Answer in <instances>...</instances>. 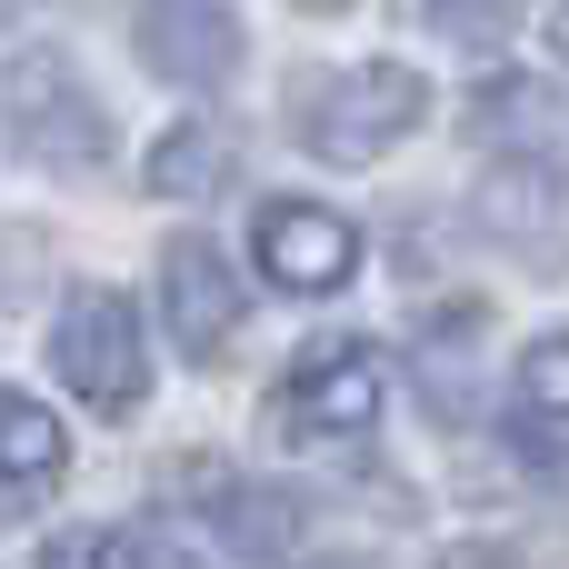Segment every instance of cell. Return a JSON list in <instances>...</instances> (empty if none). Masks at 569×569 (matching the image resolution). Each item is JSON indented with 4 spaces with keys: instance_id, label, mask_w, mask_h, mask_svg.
<instances>
[{
    "instance_id": "cell-1",
    "label": "cell",
    "mask_w": 569,
    "mask_h": 569,
    "mask_svg": "<svg viewBox=\"0 0 569 569\" xmlns=\"http://www.w3.org/2000/svg\"><path fill=\"white\" fill-rule=\"evenodd\" d=\"M0 130L30 170H100L110 160V110L90 100L70 50H50V40L0 50Z\"/></svg>"
},
{
    "instance_id": "cell-2",
    "label": "cell",
    "mask_w": 569,
    "mask_h": 569,
    "mask_svg": "<svg viewBox=\"0 0 569 569\" xmlns=\"http://www.w3.org/2000/svg\"><path fill=\"white\" fill-rule=\"evenodd\" d=\"M420 120H430V80H420L410 60H360V70H340V80H320V90L300 100V140H310V160H330V170H370V160L400 150Z\"/></svg>"
},
{
    "instance_id": "cell-3",
    "label": "cell",
    "mask_w": 569,
    "mask_h": 569,
    "mask_svg": "<svg viewBox=\"0 0 569 569\" xmlns=\"http://www.w3.org/2000/svg\"><path fill=\"white\" fill-rule=\"evenodd\" d=\"M50 360H60V380L100 410V420H130L140 400H150V350H140V310L120 300V290H70V310H60V330H50Z\"/></svg>"
},
{
    "instance_id": "cell-4",
    "label": "cell",
    "mask_w": 569,
    "mask_h": 569,
    "mask_svg": "<svg viewBox=\"0 0 569 569\" xmlns=\"http://www.w3.org/2000/svg\"><path fill=\"white\" fill-rule=\"evenodd\" d=\"M380 400H390V370H380L370 340H310L290 360L280 400H270V430L280 440H310V450L320 440H360L380 420Z\"/></svg>"
},
{
    "instance_id": "cell-5",
    "label": "cell",
    "mask_w": 569,
    "mask_h": 569,
    "mask_svg": "<svg viewBox=\"0 0 569 569\" xmlns=\"http://www.w3.org/2000/svg\"><path fill=\"white\" fill-rule=\"evenodd\" d=\"M250 260H260L270 290L330 300V290L360 270V230H350L340 210H320V200H270V210L250 220Z\"/></svg>"
},
{
    "instance_id": "cell-6",
    "label": "cell",
    "mask_w": 569,
    "mask_h": 569,
    "mask_svg": "<svg viewBox=\"0 0 569 569\" xmlns=\"http://www.w3.org/2000/svg\"><path fill=\"white\" fill-rule=\"evenodd\" d=\"M160 310H170V340H180L190 360H220V350L240 340L250 300H240V270L220 260V240L180 230V240L160 250Z\"/></svg>"
},
{
    "instance_id": "cell-7",
    "label": "cell",
    "mask_w": 569,
    "mask_h": 569,
    "mask_svg": "<svg viewBox=\"0 0 569 569\" xmlns=\"http://www.w3.org/2000/svg\"><path fill=\"white\" fill-rule=\"evenodd\" d=\"M140 60L180 90H220L240 70V10L230 0H150L140 10Z\"/></svg>"
},
{
    "instance_id": "cell-8",
    "label": "cell",
    "mask_w": 569,
    "mask_h": 569,
    "mask_svg": "<svg viewBox=\"0 0 569 569\" xmlns=\"http://www.w3.org/2000/svg\"><path fill=\"white\" fill-rule=\"evenodd\" d=\"M480 140L520 150L530 170H569V100L550 80H490L480 90Z\"/></svg>"
},
{
    "instance_id": "cell-9",
    "label": "cell",
    "mask_w": 569,
    "mask_h": 569,
    "mask_svg": "<svg viewBox=\"0 0 569 569\" xmlns=\"http://www.w3.org/2000/svg\"><path fill=\"white\" fill-rule=\"evenodd\" d=\"M140 180H150V200H210V190H230V180H240L230 120H180V130L140 160Z\"/></svg>"
},
{
    "instance_id": "cell-10",
    "label": "cell",
    "mask_w": 569,
    "mask_h": 569,
    "mask_svg": "<svg viewBox=\"0 0 569 569\" xmlns=\"http://www.w3.org/2000/svg\"><path fill=\"white\" fill-rule=\"evenodd\" d=\"M60 470H70V430H60L40 400L0 390V500H30V490H50Z\"/></svg>"
},
{
    "instance_id": "cell-11",
    "label": "cell",
    "mask_w": 569,
    "mask_h": 569,
    "mask_svg": "<svg viewBox=\"0 0 569 569\" xmlns=\"http://www.w3.org/2000/svg\"><path fill=\"white\" fill-rule=\"evenodd\" d=\"M40 569H190V550L170 530H60Z\"/></svg>"
},
{
    "instance_id": "cell-12",
    "label": "cell",
    "mask_w": 569,
    "mask_h": 569,
    "mask_svg": "<svg viewBox=\"0 0 569 569\" xmlns=\"http://www.w3.org/2000/svg\"><path fill=\"white\" fill-rule=\"evenodd\" d=\"M470 340H480V310H460V320H440V330L420 340V390H430L440 420L470 410Z\"/></svg>"
},
{
    "instance_id": "cell-13",
    "label": "cell",
    "mask_w": 569,
    "mask_h": 569,
    "mask_svg": "<svg viewBox=\"0 0 569 569\" xmlns=\"http://www.w3.org/2000/svg\"><path fill=\"white\" fill-rule=\"evenodd\" d=\"M530 420L569 430V330H550V340L520 350V430H530Z\"/></svg>"
},
{
    "instance_id": "cell-14",
    "label": "cell",
    "mask_w": 569,
    "mask_h": 569,
    "mask_svg": "<svg viewBox=\"0 0 569 569\" xmlns=\"http://www.w3.org/2000/svg\"><path fill=\"white\" fill-rule=\"evenodd\" d=\"M530 0H430V20H440V40H460V50H490V40H510V20H520Z\"/></svg>"
},
{
    "instance_id": "cell-15",
    "label": "cell",
    "mask_w": 569,
    "mask_h": 569,
    "mask_svg": "<svg viewBox=\"0 0 569 569\" xmlns=\"http://www.w3.org/2000/svg\"><path fill=\"white\" fill-rule=\"evenodd\" d=\"M290 530H300V500H240V520H230L240 550H280Z\"/></svg>"
},
{
    "instance_id": "cell-16",
    "label": "cell",
    "mask_w": 569,
    "mask_h": 569,
    "mask_svg": "<svg viewBox=\"0 0 569 569\" xmlns=\"http://www.w3.org/2000/svg\"><path fill=\"white\" fill-rule=\"evenodd\" d=\"M550 50H560V70H569V0H560V20H550Z\"/></svg>"
},
{
    "instance_id": "cell-17",
    "label": "cell",
    "mask_w": 569,
    "mask_h": 569,
    "mask_svg": "<svg viewBox=\"0 0 569 569\" xmlns=\"http://www.w3.org/2000/svg\"><path fill=\"white\" fill-rule=\"evenodd\" d=\"M300 10H350V0H300Z\"/></svg>"
},
{
    "instance_id": "cell-18",
    "label": "cell",
    "mask_w": 569,
    "mask_h": 569,
    "mask_svg": "<svg viewBox=\"0 0 569 569\" xmlns=\"http://www.w3.org/2000/svg\"><path fill=\"white\" fill-rule=\"evenodd\" d=\"M320 569H370V560H320Z\"/></svg>"
},
{
    "instance_id": "cell-19",
    "label": "cell",
    "mask_w": 569,
    "mask_h": 569,
    "mask_svg": "<svg viewBox=\"0 0 569 569\" xmlns=\"http://www.w3.org/2000/svg\"><path fill=\"white\" fill-rule=\"evenodd\" d=\"M0 10H10V0H0Z\"/></svg>"
}]
</instances>
